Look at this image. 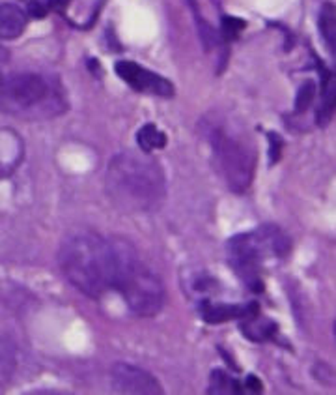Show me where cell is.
Masks as SVG:
<instances>
[{
  "instance_id": "ac0fdd59",
  "label": "cell",
  "mask_w": 336,
  "mask_h": 395,
  "mask_svg": "<svg viewBox=\"0 0 336 395\" xmlns=\"http://www.w3.org/2000/svg\"><path fill=\"white\" fill-rule=\"evenodd\" d=\"M189 2H191L194 23H197V27H198V36H200V40H202V43H204V47L208 49V51H211V49H217L219 45H221V36H219V32L215 30V28L211 27L210 23H208L202 15H200L197 4H194V0H189Z\"/></svg>"
},
{
  "instance_id": "277c9868",
  "label": "cell",
  "mask_w": 336,
  "mask_h": 395,
  "mask_svg": "<svg viewBox=\"0 0 336 395\" xmlns=\"http://www.w3.org/2000/svg\"><path fill=\"white\" fill-rule=\"evenodd\" d=\"M205 139L213 154V167L234 193H245L256 169V152L239 129L223 120L204 122Z\"/></svg>"
},
{
  "instance_id": "7402d4cb",
  "label": "cell",
  "mask_w": 336,
  "mask_h": 395,
  "mask_svg": "<svg viewBox=\"0 0 336 395\" xmlns=\"http://www.w3.org/2000/svg\"><path fill=\"white\" fill-rule=\"evenodd\" d=\"M243 388H249L251 392H262V382L258 381L256 376H247V381L243 382Z\"/></svg>"
},
{
  "instance_id": "7c38bea8",
  "label": "cell",
  "mask_w": 336,
  "mask_h": 395,
  "mask_svg": "<svg viewBox=\"0 0 336 395\" xmlns=\"http://www.w3.org/2000/svg\"><path fill=\"white\" fill-rule=\"evenodd\" d=\"M260 313V311H258ZM254 313V315L247 317L241 322V334L249 337L251 341H267L273 339V335L277 334V324L271 322L269 319H262V317Z\"/></svg>"
},
{
  "instance_id": "9c48e42d",
  "label": "cell",
  "mask_w": 336,
  "mask_h": 395,
  "mask_svg": "<svg viewBox=\"0 0 336 395\" xmlns=\"http://www.w3.org/2000/svg\"><path fill=\"white\" fill-rule=\"evenodd\" d=\"M260 308L256 303H213L204 301L200 306V315L210 324L234 321V319H247V317L258 313Z\"/></svg>"
},
{
  "instance_id": "8fae6325",
  "label": "cell",
  "mask_w": 336,
  "mask_h": 395,
  "mask_svg": "<svg viewBox=\"0 0 336 395\" xmlns=\"http://www.w3.org/2000/svg\"><path fill=\"white\" fill-rule=\"evenodd\" d=\"M28 15L17 4H0V40H15L25 32Z\"/></svg>"
},
{
  "instance_id": "44dd1931",
  "label": "cell",
  "mask_w": 336,
  "mask_h": 395,
  "mask_svg": "<svg viewBox=\"0 0 336 395\" xmlns=\"http://www.w3.org/2000/svg\"><path fill=\"white\" fill-rule=\"evenodd\" d=\"M269 141H271V161L275 163L278 160V154H280V147H282V141L277 134H269Z\"/></svg>"
},
{
  "instance_id": "6da1fadb",
  "label": "cell",
  "mask_w": 336,
  "mask_h": 395,
  "mask_svg": "<svg viewBox=\"0 0 336 395\" xmlns=\"http://www.w3.org/2000/svg\"><path fill=\"white\" fill-rule=\"evenodd\" d=\"M105 188L112 204L126 214L153 212L166 197L165 173L146 152L114 156L107 167Z\"/></svg>"
},
{
  "instance_id": "2e32d148",
  "label": "cell",
  "mask_w": 336,
  "mask_h": 395,
  "mask_svg": "<svg viewBox=\"0 0 336 395\" xmlns=\"http://www.w3.org/2000/svg\"><path fill=\"white\" fill-rule=\"evenodd\" d=\"M137 142H139L142 152L150 154L153 150L166 147V135L155 124H146V126L140 127L139 134H137Z\"/></svg>"
},
{
  "instance_id": "52a82bcc",
  "label": "cell",
  "mask_w": 336,
  "mask_h": 395,
  "mask_svg": "<svg viewBox=\"0 0 336 395\" xmlns=\"http://www.w3.org/2000/svg\"><path fill=\"white\" fill-rule=\"evenodd\" d=\"M114 70H116L120 79L126 81L127 85L137 92L161 96V98H172L174 96V85L170 81L153 74L150 70H146L144 66H140L137 62L120 61L116 62Z\"/></svg>"
},
{
  "instance_id": "3957f363",
  "label": "cell",
  "mask_w": 336,
  "mask_h": 395,
  "mask_svg": "<svg viewBox=\"0 0 336 395\" xmlns=\"http://www.w3.org/2000/svg\"><path fill=\"white\" fill-rule=\"evenodd\" d=\"M114 253L112 288L126 300L127 308L139 317H155L165 306V287L157 274L140 259L127 240H111Z\"/></svg>"
},
{
  "instance_id": "5bb4252c",
  "label": "cell",
  "mask_w": 336,
  "mask_h": 395,
  "mask_svg": "<svg viewBox=\"0 0 336 395\" xmlns=\"http://www.w3.org/2000/svg\"><path fill=\"white\" fill-rule=\"evenodd\" d=\"M333 113H335V77L325 74L322 83V103L316 113L317 122L325 126L333 118Z\"/></svg>"
},
{
  "instance_id": "d6986e66",
  "label": "cell",
  "mask_w": 336,
  "mask_h": 395,
  "mask_svg": "<svg viewBox=\"0 0 336 395\" xmlns=\"http://www.w3.org/2000/svg\"><path fill=\"white\" fill-rule=\"evenodd\" d=\"M316 83L314 81H304L303 85L299 87L295 98V113H304L306 109L314 103L316 100Z\"/></svg>"
},
{
  "instance_id": "7a4b0ae2",
  "label": "cell",
  "mask_w": 336,
  "mask_h": 395,
  "mask_svg": "<svg viewBox=\"0 0 336 395\" xmlns=\"http://www.w3.org/2000/svg\"><path fill=\"white\" fill-rule=\"evenodd\" d=\"M58 262L67 281L90 298H98L112 288V242L98 233L75 231L67 235L60 246Z\"/></svg>"
},
{
  "instance_id": "ba28073f",
  "label": "cell",
  "mask_w": 336,
  "mask_h": 395,
  "mask_svg": "<svg viewBox=\"0 0 336 395\" xmlns=\"http://www.w3.org/2000/svg\"><path fill=\"white\" fill-rule=\"evenodd\" d=\"M111 384L118 394H163V388L155 376L131 363H114L111 369Z\"/></svg>"
},
{
  "instance_id": "5b68a950",
  "label": "cell",
  "mask_w": 336,
  "mask_h": 395,
  "mask_svg": "<svg viewBox=\"0 0 336 395\" xmlns=\"http://www.w3.org/2000/svg\"><path fill=\"white\" fill-rule=\"evenodd\" d=\"M0 111L53 118L66 111V100L62 87L45 75L0 72Z\"/></svg>"
},
{
  "instance_id": "30bf717a",
  "label": "cell",
  "mask_w": 336,
  "mask_h": 395,
  "mask_svg": "<svg viewBox=\"0 0 336 395\" xmlns=\"http://www.w3.org/2000/svg\"><path fill=\"white\" fill-rule=\"evenodd\" d=\"M23 156V142L15 131L0 127V180L14 173Z\"/></svg>"
},
{
  "instance_id": "9a60e30c",
  "label": "cell",
  "mask_w": 336,
  "mask_h": 395,
  "mask_svg": "<svg viewBox=\"0 0 336 395\" xmlns=\"http://www.w3.org/2000/svg\"><path fill=\"white\" fill-rule=\"evenodd\" d=\"M317 28L322 32V38L325 41V45L331 53L335 54L336 36H335V4L333 2H325L320 10V17H317Z\"/></svg>"
},
{
  "instance_id": "e0dca14e",
  "label": "cell",
  "mask_w": 336,
  "mask_h": 395,
  "mask_svg": "<svg viewBox=\"0 0 336 395\" xmlns=\"http://www.w3.org/2000/svg\"><path fill=\"white\" fill-rule=\"evenodd\" d=\"M245 392L243 384L239 381H236L234 376L228 375V373H224L221 369H215V371H211L210 376V394H241Z\"/></svg>"
},
{
  "instance_id": "4fadbf2b",
  "label": "cell",
  "mask_w": 336,
  "mask_h": 395,
  "mask_svg": "<svg viewBox=\"0 0 336 395\" xmlns=\"http://www.w3.org/2000/svg\"><path fill=\"white\" fill-rule=\"evenodd\" d=\"M17 369V350L6 335L0 334V386L12 381Z\"/></svg>"
},
{
  "instance_id": "ffe728a7",
  "label": "cell",
  "mask_w": 336,
  "mask_h": 395,
  "mask_svg": "<svg viewBox=\"0 0 336 395\" xmlns=\"http://www.w3.org/2000/svg\"><path fill=\"white\" fill-rule=\"evenodd\" d=\"M245 21L238 19V17H224L223 19V34L226 40H236L239 34L243 32Z\"/></svg>"
},
{
  "instance_id": "8992f818",
  "label": "cell",
  "mask_w": 336,
  "mask_h": 395,
  "mask_svg": "<svg viewBox=\"0 0 336 395\" xmlns=\"http://www.w3.org/2000/svg\"><path fill=\"white\" fill-rule=\"evenodd\" d=\"M228 261L236 274L252 290H262V266L267 259L284 257L290 251V240L282 231L273 225H264L252 233L234 236L226 244Z\"/></svg>"
}]
</instances>
